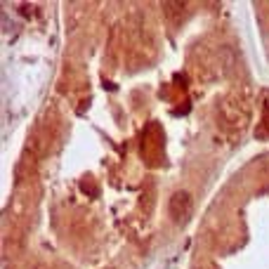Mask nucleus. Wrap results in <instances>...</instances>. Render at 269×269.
<instances>
[{
	"mask_svg": "<svg viewBox=\"0 0 269 269\" xmlns=\"http://www.w3.org/2000/svg\"><path fill=\"white\" fill-rule=\"evenodd\" d=\"M168 213H170V220L177 227H184L186 222L191 220L194 215V199L189 191H175L170 196V203H168Z\"/></svg>",
	"mask_w": 269,
	"mask_h": 269,
	"instance_id": "nucleus-1",
	"label": "nucleus"
}]
</instances>
